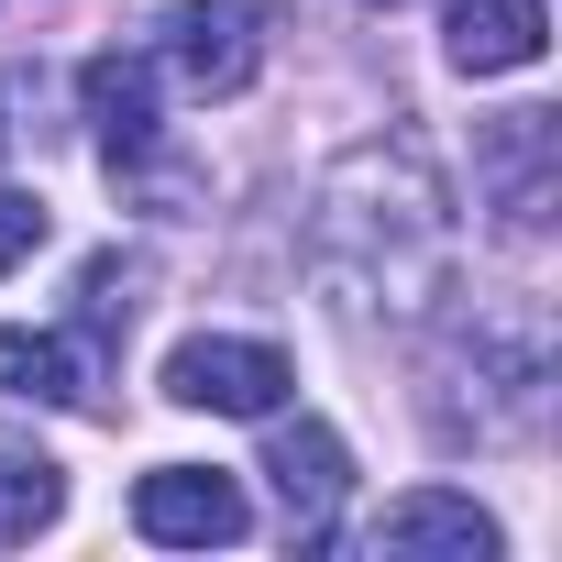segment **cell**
I'll return each mask as SVG.
<instances>
[{"label":"cell","instance_id":"6da1fadb","mask_svg":"<svg viewBox=\"0 0 562 562\" xmlns=\"http://www.w3.org/2000/svg\"><path fill=\"white\" fill-rule=\"evenodd\" d=\"M89 122H100V155H111V177H133L155 210H177L188 199V166H155V67L144 56H89Z\"/></svg>","mask_w":562,"mask_h":562},{"label":"cell","instance_id":"5b68a950","mask_svg":"<svg viewBox=\"0 0 562 562\" xmlns=\"http://www.w3.org/2000/svg\"><path fill=\"white\" fill-rule=\"evenodd\" d=\"M265 474H276V507H288V540H331V507H342V485H353V452H342V430L331 419H288L265 441Z\"/></svg>","mask_w":562,"mask_h":562},{"label":"cell","instance_id":"52a82bcc","mask_svg":"<svg viewBox=\"0 0 562 562\" xmlns=\"http://www.w3.org/2000/svg\"><path fill=\"white\" fill-rule=\"evenodd\" d=\"M364 540H375L386 562H408V551H452V562H496V518H485L474 496H441V485H430V496H397V507H386V518H375Z\"/></svg>","mask_w":562,"mask_h":562},{"label":"cell","instance_id":"7c38bea8","mask_svg":"<svg viewBox=\"0 0 562 562\" xmlns=\"http://www.w3.org/2000/svg\"><path fill=\"white\" fill-rule=\"evenodd\" d=\"M45 243V199H23V188H0V276H12L23 254Z\"/></svg>","mask_w":562,"mask_h":562},{"label":"cell","instance_id":"ba28073f","mask_svg":"<svg viewBox=\"0 0 562 562\" xmlns=\"http://www.w3.org/2000/svg\"><path fill=\"white\" fill-rule=\"evenodd\" d=\"M540 45H551V12H540V0H452V67H463V78L540 67Z\"/></svg>","mask_w":562,"mask_h":562},{"label":"cell","instance_id":"30bf717a","mask_svg":"<svg viewBox=\"0 0 562 562\" xmlns=\"http://www.w3.org/2000/svg\"><path fill=\"white\" fill-rule=\"evenodd\" d=\"M56 507H67V474L34 441H0V540H34Z\"/></svg>","mask_w":562,"mask_h":562},{"label":"cell","instance_id":"8fae6325","mask_svg":"<svg viewBox=\"0 0 562 562\" xmlns=\"http://www.w3.org/2000/svg\"><path fill=\"white\" fill-rule=\"evenodd\" d=\"M78 321H89V342H122V331H133V276H122V254H100V265L78 276Z\"/></svg>","mask_w":562,"mask_h":562},{"label":"cell","instance_id":"8992f818","mask_svg":"<svg viewBox=\"0 0 562 562\" xmlns=\"http://www.w3.org/2000/svg\"><path fill=\"white\" fill-rule=\"evenodd\" d=\"M485 188H496L507 232H540V221H551V111L485 122Z\"/></svg>","mask_w":562,"mask_h":562},{"label":"cell","instance_id":"9c48e42d","mask_svg":"<svg viewBox=\"0 0 562 562\" xmlns=\"http://www.w3.org/2000/svg\"><path fill=\"white\" fill-rule=\"evenodd\" d=\"M0 397H34V408H89V364L67 331H0Z\"/></svg>","mask_w":562,"mask_h":562},{"label":"cell","instance_id":"3957f363","mask_svg":"<svg viewBox=\"0 0 562 562\" xmlns=\"http://www.w3.org/2000/svg\"><path fill=\"white\" fill-rule=\"evenodd\" d=\"M288 353L276 342H232V331H199L166 353V397L177 408H210V419H276V397H288Z\"/></svg>","mask_w":562,"mask_h":562},{"label":"cell","instance_id":"4fadbf2b","mask_svg":"<svg viewBox=\"0 0 562 562\" xmlns=\"http://www.w3.org/2000/svg\"><path fill=\"white\" fill-rule=\"evenodd\" d=\"M386 12H397V0H386Z\"/></svg>","mask_w":562,"mask_h":562},{"label":"cell","instance_id":"7a4b0ae2","mask_svg":"<svg viewBox=\"0 0 562 562\" xmlns=\"http://www.w3.org/2000/svg\"><path fill=\"white\" fill-rule=\"evenodd\" d=\"M265 34H276V0H188V12H166V67L199 100H243L265 67Z\"/></svg>","mask_w":562,"mask_h":562},{"label":"cell","instance_id":"277c9868","mask_svg":"<svg viewBox=\"0 0 562 562\" xmlns=\"http://www.w3.org/2000/svg\"><path fill=\"white\" fill-rule=\"evenodd\" d=\"M133 529L166 540V551H232V540L254 529V507H243V485L210 474V463H155V474L133 485Z\"/></svg>","mask_w":562,"mask_h":562}]
</instances>
